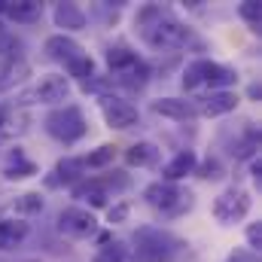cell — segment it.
I'll return each instance as SVG.
<instances>
[{
  "label": "cell",
  "instance_id": "cell-1",
  "mask_svg": "<svg viewBox=\"0 0 262 262\" xmlns=\"http://www.w3.org/2000/svg\"><path fill=\"white\" fill-rule=\"evenodd\" d=\"M134 25H137L140 37H143V43L159 49V52L162 49H189V46H195V52H204V43L198 40L195 34L186 25H180L168 9H162L156 3L137 9Z\"/></svg>",
  "mask_w": 262,
  "mask_h": 262
},
{
  "label": "cell",
  "instance_id": "cell-2",
  "mask_svg": "<svg viewBox=\"0 0 262 262\" xmlns=\"http://www.w3.org/2000/svg\"><path fill=\"white\" fill-rule=\"evenodd\" d=\"M180 85L183 92H232V85H238V70L235 67H226L220 61H210V58H195L189 61L183 76H180Z\"/></svg>",
  "mask_w": 262,
  "mask_h": 262
},
{
  "label": "cell",
  "instance_id": "cell-3",
  "mask_svg": "<svg viewBox=\"0 0 262 262\" xmlns=\"http://www.w3.org/2000/svg\"><path fill=\"white\" fill-rule=\"evenodd\" d=\"M183 247L186 244L180 238H174L171 232L156 229V226H143V229H137L134 247L128 253L134 256V262H174Z\"/></svg>",
  "mask_w": 262,
  "mask_h": 262
},
{
  "label": "cell",
  "instance_id": "cell-4",
  "mask_svg": "<svg viewBox=\"0 0 262 262\" xmlns=\"http://www.w3.org/2000/svg\"><path fill=\"white\" fill-rule=\"evenodd\" d=\"M143 201H146L152 210H159L165 220H177V216H183V213H189V210H192L195 195H192L189 189H183L180 183L152 180V183L143 189Z\"/></svg>",
  "mask_w": 262,
  "mask_h": 262
},
{
  "label": "cell",
  "instance_id": "cell-5",
  "mask_svg": "<svg viewBox=\"0 0 262 262\" xmlns=\"http://www.w3.org/2000/svg\"><path fill=\"white\" fill-rule=\"evenodd\" d=\"M43 128H46L49 137H55L58 143L73 146V143H79L89 134V119H85V113H82L79 104H61V107H55V110L46 113Z\"/></svg>",
  "mask_w": 262,
  "mask_h": 262
},
{
  "label": "cell",
  "instance_id": "cell-6",
  "mask_svg": "<svg viewBox=\"0 0 262 262\" xmlns=\"http://www.w3.org/2000/svg\"><path fill=\"white\" fill-rule=\"evenodd\" d=\"M250 207H253L250 192H247L244 186L232 183V186H226L220 195L213 198L210 213H213V220H216L220 226H235V223H241V220L250 213Z\"/></svg>",
  "mask_w": 262,
  "mask_h": 262
},
{
  "label": "cell",
  "instance_id": "cell-7",
  "mask_svg": "<svg viewBox=\"0 0 262 262\" xmlns=\"http://www.w3.org/2000/svg\"><path fill=\"white\" fill-rule=\"evenodd\" d=\"M98 110H101L104 125H107V128H113V131H128L131 125H137V122H140L137 107L131 104L128 98L113 95V92H101V95H98Z\"/></svg>",
  "mask_w": 262,
  "mask_h": 262
},
{
  "label": "cell",
  "instance_id": "cell-8",
  "mask_svg": "<svg viewBox=\"0 0 262 262\" xmlns=\"http://www.w3.org/2000/svg\"><path fill=\"white\" fill-rule=\"evenodd\" d=\"M58 232L64 238H73V241H89V238H95L101 232V223H98V216L89 207L70 204V207H64L58 213Z\"/></svg>",
  "mask_w": 262,
  "mask_h": 262
},
{
  "label": "cell",
  "instance_id": "cell-9",
  "mask_svg": "<svg viewBox=\"0 0 262 262\" xmlns=\"http://www.w3.org/2000/svg\"><path fill=\"white\" fill-rule=\"evenodd\" d=\"M238 95L235 92H204L192 98L195 104V116H204V119H216V116H229L235 107H238Z\"/></svg>",
  "mask_w": 262,
  "mask_h": 262
},
{
  "label": "cell",
  "instance_id": "cell-10",
  "mask_svg": "<svg viewBox=\"0 0 262 262\" xmlns=\"http://www.w3.org/2000/svg\"><path fill=\"white\" fill-rule=\"evenodd\" d=\"M70 98V79L64 73H46L37 85H34V101L46 104V107H61Z\"/></svg>",
  "mask_w": 262,
  "mask_h": 262
},
{
  "label": "cell",
  "instance_id": "cell-11",
  "mask_svg": "<svg viewBox=\"0 0 262 262\" xmlns=\"http://www.w3.org/2000/svg\"><path fill=\"white\" fill-rule=\"evenodd\" d=\"M43 49H46V55H49L52 61H58V64H64V67H70L76 58L85 55V49H82L73 37H67V34H52V37H46Z\"/></svg>",
  "mask_w": 262,
  "mask_h": 262
},
{
  "label": "cell",
  "instance_id": "cell-12",
  "mask_svg": "<svg viewBox=\"0 0 262 262\" xmlns=\"http://www.w3.org/2000/svg\"><path fill=\"white\" fill-rule=\"evenodd\" d=\"M89 177V171H85V162H82V156H64V159H58V165H55V171L46 177V183L49 186H76L79 180H85Z\"/></svg>",
  "mask_w": 262,
  "mask_h": 262
},
{
  "label": "cell",
  "instance_id": "cell-13",
  "mask_svg": "<svg viewBox=\"0 0 262 262\" xmlns=\"http://www.w3.org/2000/svg\"><path fill=\"white\" fill-rule=\"evenodd\" d=\"M0 18H9L15 25H34L43 18V3H37V0H0Z\"/></svg>",
  "mask_w": 262,
  "mask_h": 262
},
{
  "label": "cell",
  "instance_id": "cell-14",
  "mask_svg": "<svg viewBox=\"0 0 262 262\" xmlns=\"http://www.w3.org/2000/svg\"><path fill=\"white\" fill-rule=\"evenodd\" d=\"M149 110L156 116H165V119H174V122H186V119H195V104L192 98H156L149 104Z\"/></svg>",
  "mask_w": 262,
  "mask_h": 262
},
{
  "label": "cell",
  "instance_id": "cell-15",
  "mask_svg": "<svg viewBox=\"0 0 262 262\" xmlns=\"http://www.w3.org/2000/svg\"><path fill=\"white\" fill-rule=\"evenodd\" d=\"M52 21H55V28H61V34L70 37L73 31H82L89 25V15H85V9L79 3H55Z\"/></svg>",
  "mask_w": 262,
  "mask_h": 262
},
{
  "label": "cell",
  "instance_id": "cell-16",
  "mask_svg": "<svg viewBox=\"0 0 262 262\" xmlns=\"http://www.w3.org/2000/svg\"><path fill=\"white\" fill-rule=\"evenodd\" d=\"M195 165H198L195 149H180L171 162L162 165V180H165V183H180V180H186L189 174H195Z\"/></svg>",
  "mask_w": 262,
  "mask_h": 262
},
{
  "label": "cell",
  "instance_id": "cell-17",
  "mask_svg": "<svg viewBox=\"0 0 262 262\" xmlns=\"http://www.w3.org/2000/svg\"><path fill=\"white\" fill-rule=\"evenodd\" d=\"M43 207H46L43 192H21V195H15L6 204V213H9L12 220H25V223H28L31 216H40Z\"/></svg>",
  "mask_w": 262,
  "mask_h": 262
},
{
  "label": "cell",
  "instance_id": "cell-18",
  "mask_svg": "<svg viewBox=\"0 0 262 262\" xmlns=\"http://www.w3.org/2000/svg\"><path fill=\"white\" fill-rule=\"evenodd\" d=\"M37 174H40L37 162H31V159L25 156V149H21V146L9 149L6 165H3V177H6V180H28V177H37Z\"/></svg>",
  "mask_w": 262,
  "mask_h": 262
},
{
  "label": "cell",
  "instance_id": "cell-19",
  "mask_svg": "<svg viewBox=\"0 0 262 262\" xmlns=\"http://www.w3.org/2000/svg\"><path fill=\"white\" fill-rule=\"evenodd\" d=\"M28 128V116L15 104H0V146Z\"/></svg>",
  "mask_w": 262,
  "mask_h": 262
},
{
  "label": "cell",
  "instance_id": "cell-20",
  "mask_svg": "<svg viewBox=\"0 0 262 262\" xmlns=\"http://www.w3.org/2000/svg\"><path fill=\"white\" fill-rule=\"evenodd\" d=\"M159 159H162V146L152 140H137L125 149V162L131 168H156Z\"/></svg>",
  "mask_w": 262,
  "mask_h": 262
},
{
  "label": "cell",
  "instance_id": "cell-21",
  "mask_svg": "<svg viewBox=\"0 0 262 262\" xmlns=\"http://www.w3.org/2000/svg\"><path fill=\"white\" fill-rule=\"evenodd\" d=\"M70 192H73V198L85 201L89 210H92V207H107V204H110V195H107V189L98 183V177H85V180H79L76 186H70Z\"/></svg>",
  "mask_w": 262,
  "mask_h": 262
},
{
  "label": "cell",
  "instance_id": "cell-22",
  "mask_svg": "<svg viewBox=\"0 0 262 262\" xmlns=\"http://www.w3.org/2000/svg\"><path fill=\"white\" fill-rule=\"evenodd\" d=\"M28 235H31V223H25V220H12V216H0V250H12V247H18Z\"/></svg>",
  "mask_w": 262,
  "mask_h": 262
},
{
  "label": "cell",
  "instance_id": "cell-23",
  "mask_svg": "<svg viewBox=\"0 0 262 262\" xmlns=\"http://www.w3.org/2000/svg\"><path fill=\"white\" fill-rule=\"evenodd\" d=\"M149 73H152L149 64L137 58L128 70L116 73V79H113V82H116V85H122V89H128V92H143V89H146V82H149Z\"/></svg>",
  "mask_w": 262,
  "mask_h": 262
},
{
  "label": "cell",
  "instance_id": "cell-24",
  "mask_svg": "<svg viewBox=\"0 0 262 262\" xmlns=\"http://www.w3.org/2000/svg\"><path fill=\"white\" fill-rule=\"evenodd\" d=\"M107 67H110V73L116 76V73H122V70H128L134 61H137V52H131L125 43H116V46H110L107 49Z\"/></svg>",
  "mask_w": 262,
  "mask_h": 262
},
{
  "label": "cell",
  "instance_id": "cell-25",
  "mask_svg": "<svg viewBox=\"0 0 262 262\" xmlns=\"http://www.w3.org/2000/svg\"><path fill=\"white\" fill-rule=\"evenodd\" d=\"M113 159H116V146H113V143H101L98 149H92L89 156H82L85 171H89V168H92V171H101V168L113 165Z\"/></svg>",
  "mask_w": 262,
  "mask_h": 262
},
{
  "label": "cell",
  "instance_id": "cell-26",
  "mask_svg": "<svg viewBox=\"0 0 262 262\" xmlns=\"http://www.w3.org/2000/svg\"><path fill=\"white\" fill-rule=\"evenodd\" d=\"M0 61H25V43L12 34H0Z\"/></svg>",
  "mask_w": 262,
  "mask_h": 262
},
{
  "label": "cell",
  "instance_id": "cell-27",
  "mask_svg": "<svg viewBox=\"0 0 262 262\" xmlns=\"http://www.w3.org/2000/svg\"><path fill=\"white\" fill-rule=\"evenodd\" d=\"M128 247L122 244V241H110L107 247H101L98 253H95V259L92 262H128Z\"/></svg>",
  "mask_w": 262,
  "mask_h": 262
},
{
  "label": "cell",
  "instance_id": "cell-28",
  "mask_svg": "<svg viewBox=\"0 0 262 262\" xmlns=\"http://www.w3.org/2000/svg\"><path fill=\"white\" fill-rule=\"evenodd\" d=\"M238 15L247 21V28H250L253 34H259V28H262V3H256V0L241 3V6H238Z\"/></svg>",
  "mask_w": 262,
  "mask_h": 262
},
{
  "label": "cell",
  "instance_id": "cell-29",
  "mask_svg": "<svg viewBox=\"0 0 262 262\" xmlns=\"http://www.w3.org/2000/svg\"><path fill=\"white\" fill-rule=\"evenodd\" d=\"M128 216H131V201L119 198V201L107 204V226H122V223H128Z\"/></svg>",
  "mask_w": 262,
  "mask_h": 262
},
{
  "label": "cell",
  "instance_id": "cell-30",
  "mask_svg": "<svg viewBox=\"0 0 262 262\" xmlns=\"http://www.w3.org/2000/svg\"><path fill=\"white\" fill-rule=\"evenodd\" d=\"M195 177H201V180H220V177H223V165H220L216 159L198 162L195 165Z\"/></svg>",
  "mask_w": 262,
  "mask_h": 262
},
{
  "label": "cell",
  "instance_id": "cell-31",
  "mask_svg": "<svg viewBox=\"0 0 262 262\" xmlns=\"http://www.w3.org/2000/svg\"><path fill=\"white\" fill-rule=\"evenodd\" d=\"M244 235H247V250L259 253V250H262V223H250Z\"/></svg>",
  "mask_w": 262,
  "mask_h": 262
},
{
  "label": "cell",
  "instance_id": "cell-32",
  "mask_svg": "<svg viewBox=\"0 0 262 262\" xmlns=\"http://www.w3.org/2000/svg\"><path fill=\"white\" fill-rule=\"evenodd\" d=\"M226 262H259V253H253V250H247V247H235Z\"/></svg>",
  "mask_w": 262,
  "mask_h": 262
},
{
  "label": "cell",
  "instance_id": "cell-33",
  "mask_svg": "<svg viewBox=\"0 0 262 262\" xmlns=\"http://www.w3.org/2000/svg\"><path fill=\"white\" fill-rule=\"evenodd\" d=\"M250 177H253L256 183L262 180V156H253V159H250Z\"/></svg>",
  "mask_w": 262,
  "mask_h": 262
},
{
  "label": "cell",
  "instance_id": "cell-34",
  "mask_svg": "<svg viewBox=\"0 0 262 262\" xmlns=\"http://www.w3.org/2000/svg\"><path fill=\"white\" fill-rule=\"evenodd\" d=\"M262 95V89H259V82H253V85H250V98H259Z\"/></svg>",
  "mask_w": 262,
  "mask_h": 262
},
{
  "label": "cell",
  "instance_id": "cell-35",
  "mask_svg": "<svg viewBox=\"0 0 262 262\" xmlns=\"http://www.w3.org/2000/svg\"><path fill=\"white\" fill-rule=\"evenodd\" d=\"M0 34H3V18H0Z\"/></svg>",
  "mask_w": 262,
  "mask_h": 262
}]
</instances>
